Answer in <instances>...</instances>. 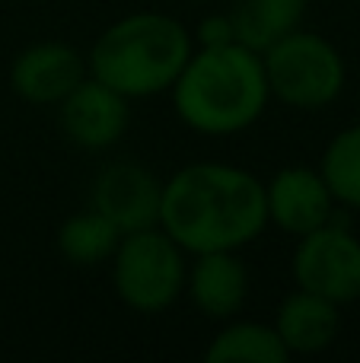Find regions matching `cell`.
<instances>
[{
  "label": "cell",
  "mask_w": 360,
  "mask_h": 363,
  "mask_svg": "<svg viewBox=\"0 0 360 363\" xmlns=\"http://www.w3.org/2000/svg\"><path fill=\"white\" fill-rule=\"evenodd\" d=\"M189 4H210V0H189Z\"/></svg>",
  "instance_id": "18"
},
{
  "label": "cell",
  "mask_w": 360,
  "mask_h": 363,
  "mask_svg": "<svg viewBox=\"0 0 360 363\" xmlns=\"http://www.w3.org/2000/svg\"><path fill=\"white\" fill-rule=\"evenodd\" d=\"M185 271L189 252L159 223L125 233L108 258L115 296L137 315H163L176 306L185 296Z\"/></svg>",
  "instance_id": "5"
},
{
  "label": "cell",
  "mask_w": 360,
  "mask_h": 363,
  "mask_svg": "<svg viewBox=\"0 0 360 363\" xmlns=\"http://www.w3.org/2000/svg\"><path fill=\"white\" fill-rule=\"evenodd\" d=\"M163 179L140 160H108L89 182V207L112 220L121 233L159 223Z\"/></svg>",
  "instance_id": "7"
},
{
  "label": "cell",
  "mask_w": 360,
  "mask_h": 363,
  "mask_svg": "<svg viewBox=\"0 0 360 363\" xmlns=\"http://www.w3.org/2000/svg\"><path fill=\"white\" fill-rule=\"evenodd\" d=\"M208 363H287L291 354L281 345L271 322L233 319L220 322L217 335L204 347Z\"/></svg>",
  "instance_id": "13"
},
{
  "label": "cell",
  "mask_w": 360,
  "mask_h": 363,
  "mask_svg": "<svg viewBox=\"0 0 360 363\" xmlns=\"http://www.w3.org/2000/svg\"><path fill=\"white\" fill-rule=\"evenodd\" d=\"M271 102L293 112H322L342 99L348 86V61L322 32L306 26L261 51Z\"/></svg>",
  "instance_id": "4"
},
{
  "label": "cell",
  "mask_w": 360,
  "mask_h": 363,
  "mask_svg": "<svg viewBox=\"0 0 360 363\" xmlns=\"http://www.w3.org/2000/svg\"><path fill=\"white\" fill-rule=\"evenodd\" d=\"M191 38H195V48H220V45L236 42L230 13H208V16H201L198 26L191 29Z\"/></svg>",
  "instance_id": "17"
},
{
  "label": "cell",
  "mask_w": 360,
  "mask_h": 363,
  "mask_svg": "<svg viewBox=\"0 0 360 363\" xmlns=\"http://www.w3.org/2000/svg\"><path fill=\"white\" fill-rule=\"evenodd\" d=\"M57 121L77 150L106 153L121 144L131 128V99L96 77H86L57 102Z\"/></svg>",
  "instance_id": "8"
},
{
  "label": "cell",
  "mask_w": 360,
  "mask_h": 363,
  "mask_svg": "<svg viewBox=\"0 0 360 363\" xmlns=\"http://www.w3.org/2000/svg\"><path fill=\"white\" fill-rule=\"evenodd\" d=\"M291 274L293 287L325 296L342 309L360 300V236L344 220V211L319 230L297 236Z\"/></svg>",
  "instance_id": "6"
},
{
  "label": "cell",
  "mask_w": 360,
  "mask_h": 363,
  "mask_svg": "<svg viewBox=\"0 0 360 363\" xmlns=\"http://www.w3.org/2000/svg\"><path fill=\"white\" fill-rule=\"evenodd\" d=\"M191 51L195 38L182 19L159 10H134L96 35L86 67L89 77L137 102L169 93Z\"/></svg>",
  "instance_id": "3"
},
{
  "label": "cell",
  "mask_w": 360,
  "mask_h": 363,
  "mask_svg": "<svg viewBox=\"0 0 360 363\" xmlns=\"http://www.w3.org/2000/svg\"><path fill=\"white\" fill-rule=\"evenodd\" d=\"M265 211L268 226H278L287 236L306 233L335 220L342 207L335 204L319 166H284L265 182Z\"/></svg>",
  "instance_id": "10"
},
{
  "label": "cell",
  "mask_w": 360,
  "mask_h": 363,
  "mask_svg": "<svg viewBox=\"0 0 360 363\" xmlns=\"http://www.w3.org/2000/svg\"><path fill=\"white\" fill-rule=\"evenodd\" d=\"M172 112L201 138H236L271 106L261 51L242 42L195 48L169 89Z\"/></svg>",
  "instance_id": "2"
},
{
  "label": "cell",
  "mask_w": 360,
  "mask_h": 363,
  "mask_svg": "<svg viewBox=\"0 0 360 363\" xmlns=\"http://www.w3.org/2000/svg\"><path fill=\"white\" fill-rule=\"evenodd\" d=\"M319 172L342 211L360 213V121L342 128L325 144L319 157Z\"/></svg>",
  "instance_id": "16"
},
{
  "label": "cell",
  "mask_w": 360,
  "mask_h": 363,
  "mask_svg": "<svg viewBox=\"0 0 360 363\" xmlns=\"http://www.w3.org/2000/svg\"><path fill=\"white\" fill-rule=\"evenodd\" d=\"M121 236L125 233L106 220L99 211L86 207V211H77L57 226L55 233V245L57 255L64 258L74 268H99V264H108V258L115 255Z\"/></svg>",
  "instance_id": "15"
},
{
  "label": "cell",
  "mask_w": 360,
  "mask_h": 363,
  "mask_svg": "<svg viewBox=\"0 0 360 363\" xmlns=\"http://www.w3.org/2000/svg\"><path fill=\"white\" fill-rule=\"evenodd\" d=\"M86 77V55L70 42H57V38L26 45L23 51H16L10 64L13 96L38 108H57V102Z\"/></svg>",
  "instance_id": "9"
},
{
  "label": "cell",
  "mask_w": 360,
  "mask_h": 363,
  "mask_svg": "<svg viewBox=\"0 0 360 363\" xmlns=\"http://www.w3.org/2000/svg\"><path fill=\"white\" fill-rule=\"evenodd\" d=\"M159 226L189 255L242 252L268 230L265 182L220 160L185 163L163 179Z\"/></svg>",
  "instance_id": "1"
},
{
  "label": "cell",
  "mask_w": 360,
  "mask_h": 363,
  "mask_svg": "<svg viewBox=\"0 0 360 363\" xmlns=\"http://www.w3.org/2000/svg\"><path fill=\"white\" fill-rule=\"evenodd\" d=\"M271 325L291 357H310V354L329 351L338 341V335H342V306L319 294L293 287L278 303Z\"/></svg>",
  "instance_id": "12"
},
{
  "label": "cell",
  "mask_w": 360,
  "mask_h": 363,
  "mask_svg": "<svg viewBox=\"0 0 360 363\" xmlns=\"http://www.w3.org/2000/svg\"><path fill=\"white\" fill-rule=\"evenodd\" d=\"M252 274L240 252H201L189 255L185 296L210 322H227L240 315L249 303Z\"/></svg>",
  "instance_id": "11"
},
{
  "label": "cell",
  "mask_w": 360,
  "mask_h": 363,
  "mask_svg": "<svg viewBox=\"0 0 360 363\" xmlns=\"http://www.w3.org/2000/svg\"><path fill=\"white\" fill-rule=\"evenodd\" d=\"M306 10L310 0H236L227 13L233 19L236 42L265 51L268 45L300 29L306 23Z\"/></svg>",
  "instance_id": "14"
}]
</instances>
